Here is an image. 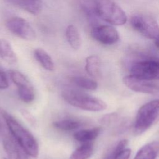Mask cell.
Instances as JSON below:
<instances>
[{
    "mask_svg": "<svg viewBox=\"0 0 159 159\" xmlns=\"http://www.w3.org/2000/svg\"><path fill=\"white\" fill-rule=\"evenodd\" d=\"M0 57L6 63L13 65L17 63V57L8 40L0 39Z\"/></svg>",
    "mask_w": 159,
    "mask_h": 159,
    "instance_id": "cell-14",
    "label": "cell"
},
{
    "mask_svg": "<svg viewBox=\"0 0 159 159\" xmlns=\"http://www.w3.org/2000/svg\"><path fill=\"white\" fill-rule=\"evenodd\" d=\"M159 152V142H152L142 146L134 159H156Z\"/></svg>",
    "mask_w": 159,
    "mask_h": 159,
    "instance_id": "cell-12",
    "label": "cell"
},
{
    "mask_svg": "<svg viewBox=\"0 0 159 159\" xmlns=\"http://www.w3.org/2000/svg\"><path fill=\"white\" fill-rule=\"evenodd\" d=\"M94 152L93 142L83 143L76 148L70 157V159H89Z\"/></svg>",
    "mask_w": 159,
    "mask_h": 159,
    "instance_id": "cell-19",
    "label": "cell"
},
{
    "mask_svg": "<svg viewBox=\"0 0 159 159\" xmlns=\"http://www.w3.org/2000/svg\"><path fill=\"white\" fill-rule=\"evenodd\" d=\"M101 63L99 57L96 55H91L86 58L85 70L93 78H98L101 75Z\"/></svg>",
    "mask_w": 159,
    "mask_h": 159,
    "instance_id": "cell-16",
    "label": "cell"
},
{
    "mask_svg": "<svg viewBox=\"0 0 159 159\" xmlns=\"http://www.w3.org/2000/svg\"><path fill=\"white\" fill-rule=\"evenodd\" d=\"M65 35L67 41L72 48L77 50L81 47L82 40L80 33L76 26L69 25L66 29Z\"/></svg>",
    "mask_w": 159,
    "mask_h": 159,
    "instance_id": "cell-17",
    "label": "cell"
},
{
    "mask_svg": "<svg viewBox=\"0 0 159 159\" xmlns=\"http://www.w3.org/2000/svg\"><path fill=\"white\" fill-rule=\"evenodd\" d=\"M101 128L99 127L78 130L73 134V138L81 143L92 142L100 134Z\"/></svg>",
    "mask_w": 159,
    "mask_h": 159,
    "instance_id": "cell-13",
    "label": "cell"
},
{
    "mask_svg": "<svg viewBox=\"0 0 159 159\" xmlns=\"http://www.w3.org/2000/svg\"><path fill=\"white\" fill-rule=\"evenodd\" d=\"M159 115V99L143 104L138 110L134 122V132L140 135L147 130Z\"/></svg>",
    "mask_w": 159,
    "mask_h": 159,
    "instance_id": "cell-4",
    "label": "cell"
},
{
    "mask_svg": "<svg viewBox=\"0 0 159 159\" xmlns=\"http://www.w3.org/2000/svg\"><path fill=\"white\" fill-rule=\"evenodd\" d=\"M93 11L100 19L111 25H124L127 20L123 9L111 0H95Z\"/></svg>",
    "mask_w": 159,
    "mask_h": 159,
    "instance_id": "cell-3",
    "label": "cell"
},
{
    "mask_svg": "<svg viewBox=\"0 0 159 159\" xmlns=\"http://www.w3.org/2000/svg\"><path fill=\"white\" fill-rule=\"evenodd\" d=\"M9 87V81L6 72L0 66V89H4Z\"/></svg>",
    "mask_w": 159,
    "mask_h": 159,
    "instance_id": "cell-23",
    "label": "cell"
},
{
    "mask_svg": "<svg viewBox=\"0 0 159 159\" xmlns=\"http://www.w3.org/2000/svg\"><path fill=\"white\" fill-rule=\"evenodd\" d=\"M35 58L45 70L53 71L55 69V64L50 55L43 48H37L34 50Z\"/></svg>",
    "mask_w": 159,
    "mask_h": 159,
    "instance_id": "cell-15",
    "label": "cell"
},
{
    "mask_svg": "<svg viewBox=\"0 0 159 159\" xmlns=\"http://www.w3.org/2000/svg\"><path fill=\"white\" fill-rule=\"evenodd\" d=\"M4 159H6V158H4Z\"/></svg>",
    "mask_w": 159,
    "mask_h": 159,
    "instance_id": "cell-27",
    "label": "cell"
},
{
    "mask_svg": "<svg viewBox=\"0 0 159 159\" xmlns=\"http://www.w3.org/2000/svg\"><path fill=\"white\" fill-rule=\"evenodd\" d=\"M91 37L98 42L107 45L116 43L119 39L117 30L111 25H100L91 30Z\"/></svg>",
    "mask_w": 159,
    "mask_h": 159,
    "instance_id": "cell-8",
    "label": "cell"
},
{
    "mask_svg": "<svg viewBox=\"0 0 159 159\" xmlns=\"http://www.w3.org/2000/svg\"><path fill=\"white\" fill-rule=\"evenodd\" d=\"M6 27L9 32L20 39L32 41L36 38L35 30L24 18L12 17L6 20Z\"/></svg>",
    "mask_w": 159,
    "mask_h": 159,
    "instance_id": "cell-7",
    "label": "cell"
},
{
    "mask_svg": "<svg viewBox=\"0 0 159 159\" xmlns=\"http://www.w3.org/2000/svg\"><path fill=\"white\" fill-rule=\"evenodd\" d=\"M130 75L148 81L159 80V59L150 58L135 62L131 66Z\"/></svg>",
    "mask_w": 159,
    "mask_h": 159,
    "instance_id": "cell-6",
    "label": "cell"
},
{
    "mask_svg": "<svg viewBox=\"0 0 159 159\" xmlns=\"http://www.w3.org/2000/svg\"><path fill=\"white\" fill-rule=\"evenodd\" d=\"M155 45H156V46H157V47L159 49V37L157 39H156L155 40Z\"/></svg>",
    "mask_w": 159,
    "mask_h": 159,
    "instance_id": "cell-25",
    "label": "cell"
},
{
    "mask_svg": "<svg viewBox=\"0 0 159 159\" xmlns=\"http://www.w3.org/2000/svg\"><path fill=\"white\" fill-rule=\"evenodd\" d=\"M0 114L13 139L20 148L26 155L34 158L37 157L39 153V146L33 134L4 109L0 108Z\"/></svg>",
    "mask_w": 159,
    "mask_h": 159,
    "instance_id": "cell-1",
    "label": "cell"
},
{
    "mask_svg": "<svg viewBox=\"0 0 159 159\" xmlns=\"http://www.w3.org/2000/svg\"><path fill=\"white\" fill-rule=\"evenodd\" d=\"M61 96L70 105L84 111L99 112L107 108L103 100L76 89H66L62 92Z\"/></svg>",
    "mask_w": 159,
    "mask_h": 159,
    "instance_id": "cell-2",
    "label": "cell"
},
{
    "mask_svg": "<svg viewBox=\"0 0 159 159\" xmlns=\"http://www.w3.org/2000/svg\"><path fill=\"white\" fill-rule=\"evenodd\" d=\"M130 24L134 29L147 39L155 40L159 37V25L153 17L148 15L133 16Z\"/></svg>",
    "mask_w": 159,
    "mask_h": 159,
    "instance_id": "cell-5",
    "label": "cell"
},
{
    "mask_svg": "<svg viewBox=\"0 0 159 159\" xmlns=\"http://www.w3.org/2000/svg\"><path fill=\"white\" fill-rule=\"evenodd\" d=\"M0 130H1V124H0Z\"/></svg>",
    "mask_w": 159,
    "mask_h": 159,
    "instance_id": "cell-26",
    "label": "cell"
},
{
    "mask_svg": "<svg viewBox=\"0 0 159 159\" xmlns=\"http://www.w3.org/2000/svg\"><path fill=\"white\" fill-rule=\"evenodd\" d=\"M4 1L33 15L39 14L42 9V0H4Z\"/></svg>",
    "mask_w": 159,
    "mask_h": 159,
    "instance_id": "cell-10",
    "label": "cell"
},
{
    "mask_svg": "<svg viewBox=\"0 0 159 159\" xmlns=\"http://www.w3.org/2000/svg\"><path fill=\"white\" fill-rule=\"evenodd\" d=\"M17 93L20 99L25 103L32 102L35 97V91L32 84L27 86L18 87Z\"/></svg>",
    "mask_w": 159,
    "mask_h": 159,
    "instance_id": "cell-22",
    "label": "cell"
},
{
    "mask_svg": "<svg viewBox=\"0 0 159 159\" xmlns=\"http://www.w3.org/2000/svg\"><path fill=\"white\" fill-rule=\"evenodd\" d=\"M127 139L120 140L104 159H129L132 151L130 148L127 147Z\"/></svg>",
    "mask_w": 159,
    "mask_h": 159,
    "instance_id": "cell-11",
    "label": "cell"
},
{
    "mask_svg": "<svg viewBox=\"0 0 159 159\" xmlns=\"http://www.w3.org/2000/svg\"><path fill=\"white\" fill-rule=\"evenodd\" d=\"M53 125L58 130L68 132L79 129L83 125V122L76 119H65L55 121Z\"/></svg>",
    "mask_w": 159,
    "mask_h": 159,
    "instance_id": "cell-20",
    "label": "cell"
},
{
    "mask_svg": "<svg viewBox=\"0 0 159 159\" xmlns=\"http://www.w3.org/2000/svg\"><path fill=\"white\" fill-rule=\"evenodd\" d=\"M71 81L77 86L86 90L94 91L98 88V83L95 80L86 76H73L71 78Z\"/></svg>",
    "mask_w": 159,
    "mask_h": 159,
    "instance_id": "cell-21",
    "label": "cell"
},
{
    "mask_svg": "<svg viewBox=\"0 0 159 159\" xmlns=\"http://www.w3.org/2000/svg\"><path fill=\"white\" fill-rule=\"evenodd\" d=\"M2 145L9 159H23L19 148L20 147H17V143L14 139L6 137L3 139Z\"/></svg>",
    "mask_w": 159,
    "mask_h": 159,
    "instance_id": "cell-18",
    "label": "cell"
},
{
    "mask_svg": "<svg viewBox=\"0 0 159 159\" xmlns=\"http://www.w3.org/2000/svg\"><path fill=\"white\" fill-rule=\"evenodd\" d=\"M123 83L129 89L135 92L151 94H159V86L148 80L139 78L130 74L123 78Z\"/></svg>",
    "mask_w": 159,
    "mask_h": 159,
    "instance_id": "cell-9",
    "label": "cell"
},
{
    "mask_svg": "<svg viewBox=\"0 0 159 159\" xmlns=\"http://www.w3.org/2000/svg\"><path fill=\"white\" fill-rule=\"evenodd\" d=\"M22 115L24 116L25 119L32 125H35L36 124V120L32 114L25 109H22L20 111Z\"/></svg>",
    "mask_w": 159,
    "mask_h": 159,
    "instance_id": "cell-24",
    "label": "cell"
}]
</instances>
